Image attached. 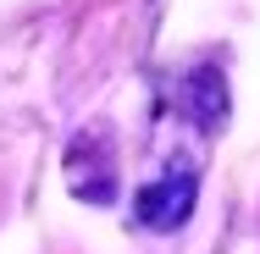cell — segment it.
<instances>
[{
    "mask_svg": "<svg viewBox=\"0 0 260 254\" xmlns=\"http://www.w3.org/2000/svg\"><path fill=\"white\" fill-rule=\"evenodd\" d=\"M194 194H200L194 166H172L166 177H155V183H144V188H139L133 215H139L144 227H155V232H172V227H183V221H188Z\"/></svg>",
    "mask_w": 260,
    "mask_h": 254,
    "instance_id": "cell-1",
    "label": "cell"
}]
</instances>
